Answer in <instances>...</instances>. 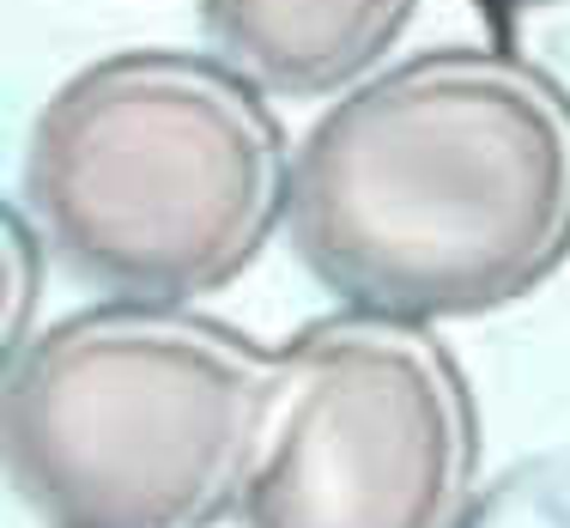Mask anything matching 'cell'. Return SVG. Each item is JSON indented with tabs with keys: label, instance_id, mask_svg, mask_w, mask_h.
I'll return each instance as SVG.
<instances>
[{
	"label": "cell",
	"instance_id": "cell-1",
	"mask_svg": "<svg viewBox=\"0 0 570 528\" xmlns=\"http://www.w3.org/2000/svg\"><path fill=\"white\" fill-rule=\"evenodd\" d=\"M292 255L352 310L468 322L570 262V91L485 43L346 86L292 146Z\"/></svg>",
	"mask_w": 570,
	"mask_h": 528
},
{
	"label": "cell",
	"instance_id": "cell-2",
	"mask_svg": "<svg viewBox=\"0 0 570 528\" xmlns=\"http://www.w3.org/2000/svg\"><path fill=\"white\" fill-rule=\"evenodd\" d=\"M292 153L267 91L213 49H116L43 98L19 201L110 297L195 304L285 225Z\"/></svg>",
	"mask_w": 570,
	"mask_h": 528
},
{
	"label": "cell",
	"instance_id": "cell-3",
	"mask_svg": "<svg viewBox=\"0 0 570 528\" xmlns=\"http://www.w3.org/2000/svg\"><path fill=\"white\" fill-rule=\"evenodd\" d=\"M274 352L188 304H110L7 359V480L43 528H219L262 456Z\"/></svg>",
	"mask_w": 570,
	"mask_h": 528
},
{
	"label": "cell",
	"instance_id": "cell-4",
	"mask_svg": "<svg viewBox=\"0 0 570 528\" xmlns=\"http://www.w3.org/2000/svg\"><path fill=\"white\" fill-rule=\"evenodd\" d=\"M480 408L431 322L316 316L274 352V401L243 528H461Z\"/></svg>",
	"mask_w": 570,
	"mask_h": 528
},
{
	"label": "cell",
	"instance_id": "cell-5",
	"mask_svg": "<svg viewBox=\"0 0 570 528\" xmlns=\"http://www.w3.org/2000/svg\"><path fill=\"white\" fill-rule=\"evenodd\" d=\"M419 0H200L207 49L267 98H341L376 74Z\"/></svg>",
	"mask_w": 570,
	"mask_h": 528
},
{
	"label": "cell",
	"instance_id": "cell-6",
	"mask_svg": "<svg viewBox=\"0 0 570 528\" xmlns=\"http://www.w3.org/2000/svg\"><path fill=\"white\" fill-rule=\"evenodd\" d=\"M461 528H570V438L492 480Z\"/></svg>",
	"mask_w": 570,
	"mask_h": 528
},
{
	"label": "cell",
	"instance_id": "cell-7",
	"mask_svg": "<svg viewBox=\"0 0 570 528\" xmlns=\"http://www.w3.org/2000/svg\"><path fill=\"white\" fill-rule=\"evenodd\" d=\"M0 274H7V359H12L31 341V316L43 304V280H49V237L24 213V201H7V219H0Z\"/></svg>",
	"mask_w": 570,
	"mask_h": 528
},
{
	"label": "cell",
	"instance_id": "cell-8",
	"mask_svg": "<svg viewBox=\"0 0 570 528\" xmlns=\"http://www.w3.org/2000/svg\"><path fill=\"white\" fill-rule=\"evenodd\" d=\"M528 7H564V0H528Z\"/></svg>",
	"mask_w": 570,
	"mask_h": 528
}]
</instances>
